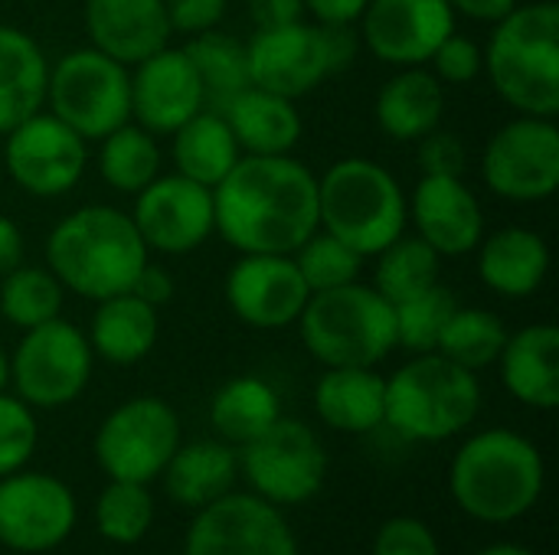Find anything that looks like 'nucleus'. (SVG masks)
I'll return each mask as SVG.
<instances>
[{
	"mask_svg": "<svg viewBox=\"0 0 559 555\" xmlns=\"http://www.w3.org/2000/svg\"><path fill=\"white\" fill-rule=\"evenodd\" d=\"M213 219L242 255H292L318 232V177L288 154H246L213 186Z\"/></svg>",
	"mask_w": 559,
	"mask_h": 555,
	"instance_id": "f257e3e1",
	"label": "nucleus"
},
{
	"mask_svg": "<svg viewBox=\"0 0 559 555\" xmlns=\"http://www.w3.org/2000/svg\"><path fill=\"white\" fill-rule=\"evenodd\" d=\"M147 245L134 219L115 206H82L46 236V265L59 285L85 301L131 291L147 265Z\"/></svg>",
	"mask_w": 559,
	"mask_h": 555,
	"instance_id": "f03ea898",
	"label": "nucleus"
},
{
	"mask_svg": "<svg viewBox=\"0 0 559 555\" xmlns=\"http://www.w3.org/2000/svg\"><path fill=\"white\" fill-rule=\"evenodd\" d=\"M547 487L540 448L511 429H488L472 435L452 468L449 491L465 517L491 527H508L527 517Z\"/></svg>",
	"mask_w": 559,
	"mask_h": 555,
	"instance_id": "7ed1b4c3",
	"label": "nucleus"
},
{
	"mask_svg": "<svg viewBox=\"0 0 559 555\" xmlns=\"http://www.w3.org/2000/svg\"><path fill=\"white\" fill-rule=\"evenodd\" d=\"M495 92L521 114H559V7L554 0L514 7L495 23L485 49Z\"/></svg>",
	"mask_w": 559,
	"mask_h": 555,
	"instance_id": "20e7f679",
	"label": "nucleus"
},
{
	"mask_svg": "<svg viewBox=\"0 0 559 555\" xmlns=\"http://www.w3.org/2000/svg\"><path fill=\"white\" fill-rule=\"evenodd\" d=\"M481 412L478 376L442 353H416L386 379V415L406 442H449L462 435Z\"/></svg>",
	"mask_w": 559,
	"mask_h": 555,
	"instance_id": "39448f33",
	"label": "nucleus"
},
{
	"mask_svg": "<svg viewBox=\"0 0 559 555\" xmlns=\"http://www.w3.org/2000/svg\"><path fill=\"white\" fill-rule=\"evenodd\" d=\"M409 203L396 177L367 160H337L318 180V229L331 232L357 255H377L406 232Z\"/></svg>",
	"mask_w": 559,
	"mask_h": 555,
	"instance_id": "423d86ee",
	"label": "nucleus"
},
{
	"mask_svg": "<svg viewBox=\"0 0 559 555\" xmlns=\"http://www.w3.org/2000/svg\"><path fill=\"white\" fill-rule=\"evenodd\" d=\"M298 327L321 366H377L396 350L393 304L360 281L314 291Z\"/></svg>",
	"mask_w": 559,
	"mask_h": 555,
	"instance_id": "0eeeda50",
	"label": "nucleus"
},
{
	"mask_svg": "<svg viewBox=\"0 0 559 555\" xmlns=\"http://www.w3.org/2000/svg\"><path fill=\"white\" fill-rule=\"evenodd\" d=\"M49 114L69 124L85 141H102L131 121V75L128 65L85 46L62 56L46 79Z\"/></svg>",
	"mask_w": 559,
	"mask_h": 555,
	"instance_id": "6e6552de",
	"label": "nucleus"
},
{
	"mask_svg": "<svg viewBox=\"0 0 559 555\" xmlns=\"http://www.w3.org/2000/svg\"><path fill=\"white\" fill-rule=\"evenodd\" d=\"M239 474L272 507H301L328 481V451L314 429L298 419H278L239 448Z\"/></svg>",
	"mask_w": 559,
	"mask_h": 555,
	"instance_id": "1a4fd4ad",
	"label": "nucleus"
},
{
	"mask_svg": "<svg viewBox=\"0 0 559 555\" xmlns=\"http://www.w3.org/2000/svg\"><path fill=\"white\" fill-rule=\"evenodd\" d=\"M92 363L95 353L88 337L75 324L56 317L23 330L10 360V379L29 409H62L85 393Z\"/></svg>",
	"mask_w": 559,
	"mask_h": 555,
	"instance_id": "9d476101",
	"label": "nucleus"
},
{
	"mask_svg": "<svg viewBox=\"0 0 559 555\" xmlns=\"http://www.w3.org/2000/svg\"><path fill=\"white\" fill-rule=\"evenodd\" d=\"M180 445V419L157 396L121 402L95 432V461L108 481L151 484Z\"/></svg>",
	"mask_w": 559,
	"mask_h": 555,
	"instance_id": "9b49d317",
	"label": "nucleus"
},
{
	"mask_svg": "<svg viewBox=\"0 0 559 555\" xmlns=\"http://www.w3.org/2000/svg\"><path fill=\"white\" fill-rule=\"evenodd\" d=\"M488 190L511 203L550 200L559 186L557 118L521 114L501 124L481 157Z\"/></svg>",
	"mask_w": 559,
	"mask_h": 555,
	"instance_id": "f8f14e48",
	"label": "nucleus"
},
{
	"mask_svg": "<svg viewBox=\"0 0 559 555\" xmlns=\"http://www.w3.org/2000/svg\"><path fill=\"white\" fill-rule=\"evenodd\" d=\"M79 520L75 494L66 481L43 471L0 478V546L23 555L59 550Z\"/></svg>",
	"mask_w": 559,
	"mask_h": 555,
	"instance_id": "ddd939ff",
	"label": "nucleus"
},
{
	"mask_svg": "<svg viewBox=\"0 0 559 555\" xmlns=\"http://www.w3.org/2000/svg\"><path fill=\"white\" fill-rule=\"evenodd\" d=\"M183 555H301V550L282 507H272L252 491H229L197 510L183 540Z\"/></svg>",
	"mask_w": 559,
	"mask_h": 555,
	"instance_id": "4468645a",
	"label": "nucleus"
},
{
	"mask_svg": "<svg viewBox=\"0 0 559 555\" xmlns=\"http://www.w3.org/2000/svg\"><path fill=\"white\" fill-rule=\"evenodd\" d=\"M3 164L10 180L39 200H52L69 193L85 173V137H79L56 114H29L13 131L3 134Z\"/></svg>",
	"mask_w": 559,
	"mask_h": 555,
	"instance_id": "2eb2a0df",
	"label": "nucleus"
},
{
	"mask_svg": "<svg viewBox=\"0 0 559 555\" xmlns=\"http://www.w3.org/2000/svg\"><path fill=\"white\" fill-rule=\"evenodd\" d=\"M134 226L147 249L164 255H187L200 249L213 232V190L183 177H154L141 193H134Z\"/></svg>",
	"mask_w": 559,
	"mask_h": 555,
	"instance_id": "dca6fc26",
	"label": "nucleus"
},
{
	"mask_svg": "<svg viewBox=\"0 0 559 555\" xmlns=\"http://www.w3.org/2000/svg\"><path fill=\"white\" fill-rule=\"evenodd\" d=\"M455 29L449 0H367L360 43L386 65H426L436 46Z\"/></svg>",
	"mask_w": 559,
	"mask_h": 555,
	"instance_id": "f3484780",
	"label": "nucleus"
},
{
	"mask_svg": "<svg viewBox=\"0 0 559 555\" xmlns=\"http://www.w3.org/2000/svg\"><path fill=\"white\" fill-rule=\"evenodd\" d=\"M311 291L292 255H242L226 275L229 311L255 330L298 324Z\"/></svg>",
	"mask_w": 559,
	"mask_h": 555,
	"instance_id": "a211bd4d",
	"label": "nucleus"
},
{
	"mask_svg": "<svg viewBox=\"0 0 559 555\" xmlns=\"http://www.w3.org/2000/svg\"><path fill=\"white\" fill-rule=\"evenodd\" d=\"M246 62L249 82L255 88L275 92L292 101L314 92L331 75L321 26L305 20L259 29L246 46Z\"/></svg>",
	"mask_w": 559,
	"mask_h": 555,
	"instance_id": "6ab92c4d",
	"label": "nucleus"
},
{
	"mask_svg": "<svg viewBox=\"0 0 559 555\" xmlns=\"http://www.w3.org/2000/svg\"><path fill=\"white\" fill-rule=\"evenodd\" d=\"M203 111V85L183 49L164 46L134 65L131 118L151 134H174L183 121Z\"/></svg>",
	"mask_w": 559,
	"mask_h": 555,
	"instance_id": "aec40b11",
	"label": "nucleus"
},
{
	"mask_svg": "<svg viewBox=\"0 0 559 555\" xmlns=\"http://www.w3.org/2000/svg\"><path fill=\"white\" fill-rule=\"evenodd\" d=\"M409 216L419 239L439 255H468L485 236V213L462 177H419Z\"/></svg>",
	"mask_w": 559,
	"mask_h": 555,
	"instance_id": "412c9836",
	"label": "nucleus"
},
{
	"mask_svg": "<svg viewBox=\"0 0 559 555\" xmlns=\"http://www.w3.org/2000/svg\"><path fill=\"white\" fill-rule=\"evenodd\" d=\"M85 33L92 49L121 65H138L170 43L164 0H85Z\"/></svg>",
	"mask_w": 559,
	"mask_h": 555,
	"instance_id": "4be33fe9",
	"label": "nucleus"
},
{
	"mask_svg": "<svg viewBox=\"0 0 559 555\" xmlns=\"http://www.w3.org/2000/svg\"><path fill=\"white\" fill-rule=\"evenodd\" d=\"M498 366H501V383L518 402L540 412L557 409L559 330L554 324H531L518 334H508Z\"/></svg>",
	"mask_w": 559,
	"mask_h": 555,
	"instance_id": "5701e85b",
	"label": "nucleus"
},
{
	"mask_svg": "<svg viewBox=\"0 0 559 555\" xmlns=\"http://www.w3.org/2000/svg\"><path fill=\"white\" fill-rule=\"evenodd\" d=\"M314 412L334 432H377L386 415V379L373 366H328L314 383Z\"/></svg>",
	"mask_w": 559,
	"mask_h": 555,
	"instance_id": "b1692460",
	"label": "nucleus"
},
{
	"mask_svg": "<svg viewBox=\"0 0 559 555\" xmlns=\"http://www.w3.org/2000/svg\"><path fill=\"white\" fill-rule=\"evenodd\" d=\"M550 272V249L540 232L524 226H508L478 242V275L481 281L511 301L540 291Z\"/></svg>",
	"mask_w": 559,
	"mask_h": 555,
	"instance_id": "393cba45",
	"label": "nucleus"
},
{
	"mask_svg": "<svg viewBox=\"0 0 559 555\" xmlns=\"http://www.w3.org/2000/svg\"><path fill=\"white\" fill-rule=\"evenodd\" d=\"M164 491L177 507L203 510L226 497L239 481V451L226 442L177 445L167 468L160 471Z\"/></svg>",
	"mask_w": 559,
	"mask_h": 555,
	"instance_id": "a878e982",
	"label": "nucleus"
},
{
	"mask_svg": "<svg viewBox=\"0 0 559 555\" xmlns=\"http://www.w3.org/2000/svg\"><path fill=\"white\" fill-rule=\"evenodd\" d=\"M239 144V150L255 157L292 154L301 141V114L292 98H282L265 88H242L223 111H219Z\"/></svg>",
	"mask_w": 559,
	"mask_h": 555,
	"instance_id": "bb28decb",
	"label": "nucleus"
},
{
	"mask_svg": "<svg viewBox=\"0 0 559 555\" xmlns=\"http://www.w3.org/2000/svg\"><path fill=\"white\" fill-rule=\"evenodd\" d=\"M445 111V92L442 82L432 75V69L409 65L400 69L386 85L377 92L373 114L383 134L393 141H419L429 131L439 128Z\"/></svg>",
	"mask_w": 559,
	"mask_h": 555,
	"instance_id": "cd10ccee",
	"label": "nucleus"
},
{
	"mask_svg": "<svg viewBox=\"0 0 559 555\" xmlns=\"http://www.w3.org/2000/svg\"><path fill=\"white\" fill-rule=\"evenodd\" d=\"M46 79L49 62L39 43L23 29L0 23V134L46 105Z\"/></svg>",
	"mask_w": 559,
	"mask_h": 555,
	"instance_id": "c85d7f7f",
	"label": "nucleus"
},
{
	"mask_svg": "<svg viewBox=\"0 0 559 555\" xmlns=\"http://www.w3.org/2000/svg\"><path fill=\"white\" fill-rule=\"evenodd\" d=\"M157 330H160L157 307L124 291V294L98 301L92 327H88V347L105 363L134 366L154 350Z\"/></svg>",
	"mask_w": 559,
	"mask_h": 555,
	"instance_id": "c756f323",
	"label": "nucleus"
},
{
	"mask_svg": "<svg viewBox=\"0 0 559 555\" xmlns=\"http://www.w3.org/2000/svg\"><path fill=\"white\" fill-rule=\"evenodd\" d=\"M174 164L177 173L203 183V186H216L242 157L226 118L219 111H197L190 121H183L174 134Z\"/></svg>",
	"mask_w": 559,
	"mask_h": 555,
	"instance_id": "7c9ffc66",
	"label": "nucleus"
},
{
	"mask_svg": "<svg viewBox=\"0 0 559 555\" xmlns=\"http://www.w3.org/2000/svg\"><path fill=\"white\" fill-rule=\"evenodd\" d=\"M282 419V399L262 376L223 383L210 402V422L226 445H246Z\"/></svg>",
	"mask_w": 559,
	"mask_h": 555,
	"instance_id": "2f4dec72",
	"label": "nucleus"
},
{
	"mask_svg": "<svg viewBox=\"0 0 559 555\" xmlns=\"http://www.w3.org/2000/svg\"><path fill=\"white\" fill-rule=\"evenodd\" d=\"M183 52L200 75L206 111H223L242 88L252 85L249 62H246V43H239L236 36L206 29V33L190 36Z\"/></svg>",
	"mask_w": 559,
	"mask_h": 555,
	"instance_id": "473e14b6",
	"label": "nucleus"
},
{
	"mask_svg": "<svg viewBox=\"0 0 559 555\" xmlns=\"http://www.w3.org/2000/svg\"><path fill=\"white\" fill-rule=\"evenodd\" d=\"M98 173L118 193H141L154 177H160V147L151 131L124 121L102 137Z\"/></svg>",
	"mask_w": 559,
	"mask_h": 555,
	"instance_id": "72a5a7b5",
	"label": "nucleus"
},
{
	"mask_svg": "<svg viewBox=\"0 0 559 555\" xmlns=\"http://www.w3.org/2000/svg\"><path fill=\"white\" fill-rule=\"evenodd\" d=\"M439 252L429 249L419 236H400L377 252L373 291L390 304H400L432 285H439Z\"/></svg>",
	"mask_w": 559,
	"mask_h": 555,
	"instance_id": "f704fd0d",
	"label": "nucleus"
},
{
	"mask_svg": "<svg viewBox=\"0 0 559 555\" xmlns=\"http://www.w3.org/2000/svg\"><path fill=\"white\" fill-rule=\"evenodd\" d=\"M508 343V327L495 311L485 307H455L449 324L442 327V337L436 343V353L445 360L478 373L491 363H498L501 350Z\"/></svg>",
	"mask_w": 559,
	"mask_h": 555,
	"instance_id": "c9c22d12",
	"label": "nucleus"
},
{
	"mask_svg": "<svg viewBox=\"0 0 559 555\" xmlns=\"http://www.w3.org/2000/svg\"><path fill=\"white\" fill-rule=\"evenodd\" d=\"M62 294L66 288L49 268L16 265L3 275L0 285V314L7 324L29 330L46 321H56L62 314Z\"/></svg>",
	"mask_w": 559,
	"mask_h": 555,
	"instance_id": "e433bc0d",
	"label": "nucleus"
},
{
	"mask_svg": "<svg viewBox=\"0 0 559 555\" xmlns=\"http://www.w3.org/2000/svg\"><path fill=\"white\" fill-rule=\"evenodd\" d=\"M154 523V497L147 484L108 481L95 500V530L115 546H134L147 536Z\"/></svg>",
	"mask_w": 559,
	"mask_h": 555,
	"instance_id": "4c0bfd02",
	"label": "nucleus"
},
{
	"mask_svg": "<svg viewBox=\"0 0 559 555\" xmlns=\"http://www.w3.org/2000/svg\"><path fill=\"white\" fill-rule=\"evenodd\" d=\"M455 307H459V301L445 285H432V288L393 304L396 347H403L409 353H436L442 327L449 324Z\"/></svg>",
	"mask_w": 559,
	"mask_h": 555,
	"instance_id": "58836bf2",
	"label": "nucleus"
},
{
	"mask_svg": "<svg viewBox=\"0 0 559 555\" xmlns=\"http://www.w3.org/2000/svg\"><path fill=\"white\" fill-rule=\"evenodd\" d=\"M308 291H331V288H341V285H350L357 281L360 275V262L364 255H357L350 245H344L341 239H334L331 232L318 229L311 232L295 252H292Z\"/></svg>",
	"mask_w": 559,
	"mask_h": 555,
	"instance_id": "ea45409f",
	"label": "nucleus"
},
{
	"mask_svg": "<svg viewBox=\"0 0 559 555\" xmlns=\"http://www.w3.org/2000/svg\"><path fill=\"white\" fill-rule=\"evenodd\" d=\"M39 442L36 415L20 396L0 393V478L26 468Z\"/></svg>",
	"mask_w": 559,
	"mask_h": 555,
	"instance_id": "a19ab883",
	"label": "nucleus"
},
{
	"mask_svg": "<svg viewBox=\"0 0 559 555\" xmlns=\"http://www.w3.org/2000/svg\"><path fill=\"white\" fill-rule=\"evenodd\" d=\"M432 75L445 85H468V82H475L481 72H485V52H481V46L472 39V36H462V33H449L439 46H436V52H432Z\"/></svg>",
	"mask_w": 559,
	"mask_h": 555,
	"instance_id": "79ce46f5",
	"label": "nucleus"
},
{
	"mask_svg": "<svg viewBox=\"0 0 559 555\" xmlns=\"http://www.w3.org/2000/svg\"><path fill=\"white\" fill-rule=\"evenodd\" d=\"M373 555H439V540L429 523L416 517H393L377 530Z\"/></svg>",
	"mask_w": 559,
	"mask_h": 555,
	"instance_id": "37998d69",
	"label": "nucleus"
},
{
	"mask_svg": "<svg viewBox=\"0 0 559 555\" xmlns=\"http://www.w3.org/2000/svg\"><path fill=\"white\" fill-rule=\"evenodd\" d=\"M419 167L423 177H462L468 167V150L452 131H429L419 137Z\"/></svg>",
	"mask_w": 559,
	"mask_h": 555,
	"instance_id": "c03bdc74",
	"label": "nucleus"
},
{
	"mask_svg": "<svg viewBox=\"0 0 559 555\" xmlns=\"http://www.w3.org/2000/svg\"><path fill=\"white\" fill-rule=\"evenodd\" d=\"M174 33H206L216 29L229 10V0H164Z\"/></svg>",
	"mask_w": 559,
	"mask_h": 555,
	"instance_id": "a18cd8bd",
	"label": "nucleus"
},
{
	"mask_svg": "<svg viewBox=\"0 0 559 555\" xmlns=\"http://www.w3.org/2000/svg\"><path fill=\"white\" fill-rule=\"evenodd\" d=\"M318 26H321V36H324L331 75L354 65L357 49H360V29H354V23H318Z\"/></svg>",
	"mask_w": 559,
	"mask_h": 555,
	"instance_id": "49530a36",
	"label": "nucleus"
},
{
	"mask_svg": "<svg viewBox=\"0 0 559 555\" xmlns=\"http://www.w3.org/2000/svg\"><path fill=\"white\" fill-rule=\"evenodd\" d=\"M131 294H138V298L147 301L151 307H160V304H167V301L174 298V278H170L167 268L147 262V265L138 272V278H134V285H131Z\"/></svg>",
	"mask_w": 559,
	"mask_h": 555,
	"instance_id": "de8ad7c7",
	"label": "nucleus"
},
{
	"mask_svg": "<svg viewBox=\"0 0 559 555\" xmlns=\"http://www.w3.org/2000/svg\"><path fill=\"white\" fill-rule=\"evenodd\" d=\"M249 3V16L259 29L269 26H285L305 16V3L301 0H246Z\"/></svg>",
	"mask_w": 559,
	"mask_h": 555,
	"instance_id": "09e8293b",
	"label": "nucleus"
},
{
	"mask_svg": "<svg viewBox=\"0 0 559 555\" xmlns=\"http://www.w3.org/2000/svg\"><path fill=\"white\" fill-rule=\"evenodd\" d=\"M318 23H357L367 0H301Z\"/></svg>",
	"mask_w": 559,
	"mask_h": 555,
	"instance_id": "8fccbe9b",
	"label": "nucleus"
},
{
	"mask_svg": "<svg viewBox=\"0 0 559 555\" xmlns=\"http://www.w3.org/2000/svg\"><path fill=\"white\" fill-rule=\"evenodd\" d=\"M449 7L468 20H478V23H498L501 16H508L518 0H449Z\"/></svg>",
	"mask_w": 559,
	"mask_h": 555,
	"instance_id": "3c124183",
	"label": "nucleus"
},
{
	"mask_svg": "<svg viewBox=\"0 0 559 555\" xmlns=\"http://www.w3.org/2000/svg\"><path fill=\"white\" fill-rule=\"evenodd\" d=\"M23 265V232L13 219L0 216V278Z\"/></svg>",
	"mask_w": 559,
	"mask_h": 555,
	"instance_id": "603ef678",
	"label": "nucleus"
},
{
	"mask_svg": "<svg viewBox=\"0 0 559 555\" xmlns=\"http://www.w3.org/2000/svg\"><path fill=\"white\" fill-rule=\"evenodd\" d=\"M475 555H534L531 550H524V546H514V543H495V546H488V550H481V553Z\"/></svg>",
	"mask_w": 559,
	"mask_h": 555,
	"instance_id": "864d4df0",
	"label": "nucleus"
},
{
	"mask_svg": "<svg viewBox=\"0 0 559 555\" xmlns=\"http://www.w3.org/2000/svg\"><path fill=\"white\" fill-rule=\"evenodd\" d=\"M7 383H10V357L0 350V393L7 389Z\"/></svg>",
	"mask_w": 559,
	"mask_h": 555,
	"instance_id": "5fc2aeb1",
	"label": "nucleus"
}]
</instances>
